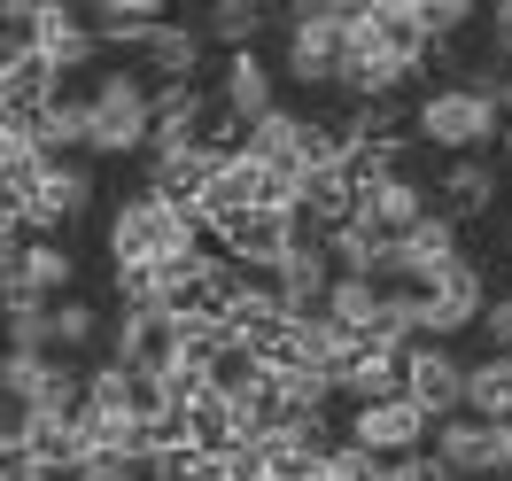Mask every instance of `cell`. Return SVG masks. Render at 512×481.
Wrapping results in <instances>:
<instances>
[{"label":"cell","instance_id":"cell-1","mask_svg":"<svg viewBox=\"0 0 512 481\" xmlns=\"http://www.w3.org/2000/svg\"><path fill=\"white\" fill-rule=\"evenodd\" d=\"M101 249H109V272H132V264L202 257L210 241H202V225H194L187 210H171V202H156V194L140 187V194H125V202L109 210V225H101Z\"/></svg>","mask_w":512,"mask_h":481},{"label":"cell","instance_id":"cell-2","mask_svg":"<svg viewBox=\"0 0 512 481\" xmlns=\"http://www.w3.org/2000/svg\"><path fill=\"white\" fill-rule=\"evenodd\" d=\"M350 16H357V0H295V8H280V32H288L280 39V78L303 86V94H326Z\"/></svg>","mask_w":512,"mask_h":481},{"label":"cell","instance_id":"cell-3","mask_svg":"<svg viewBox=\"0 0 512 481\" xmlns=\"http://www.w3.org/2000/svg\"><path fill=\"white\" fill-rule=\"evenodd\" d=\"M497 101L466 94V86H427L412 101V148H435V156H489L497 148Z\"/></svg>","mask_w":512,"mask_h":481},{"label":"cell","instance_id":"cell-4","mask_svg":"<svg viewBox=\"0 0 512 481\" xmlns=\"http://www.w3.org/2000/svg\"><path fill=\"white\" fill-rule=\"evenodd\" d=\"M86 156H148V78L140 70H101L86 94Z\"/></svg>","mask_w":512,"mask_h":481},{"label":"cell","instance_id":"cell-5","mask_svg":"<svg viewBox=\"0 0 512 481\" xmlns=\"http://www.w3.org/2000/svg\"><path fill=\"white\" fill-rule=\"evenodd\" d=\"M419 342H458V334H474L481 303H489V272L474 257H450L443 272H427L419 280Z\"/></svg>","mask_w":512,"mask_h":481},{"label":"cell","instance_id":"cell-6","mask_svg":"<svg viewBox=\"0 0 512 481\" xmlns=\"http://www.w3.org/2000/svg\"><path fill=\"white\" fill-rule=\"evenodd\" d=\"M404 404H412L427 427L466 412V357L450 342H404Z\"/></svg>","mask_w":512,"mask_h":481},{"label":"cell","instance_id":"cell-7","mask_svg":"<svg viewBox=\"0 0 512 481\" xmlns=\"http://www.w3.org/2000/svg\"><path fill=\"white\" fill-rule=\"evenodd\" d=\"M427 419L404 404V396H381V404H350L342 412V443L365 450V458H381V466H396V458H419L427 450Z\"/></svg>","mask_w":512,"mask_h":481},{"label":"cell","instance_id":"cell-8","mask_svg":"<svg viewBox=\"0 0 512 481\" xmlns=\"http://www.w3.org/2000/svg\"><path fill=\"white\" fill-rule=\"evenodd\" d=\"M427 202H435V218H450V225H481V218L505 210V171L489 156H450L443 179L427 187Z\"/></svg>","mask_w":512,"mask_h":481},{"label":"cell","instance_id":"cell-9","mask_svg":"<svg viewBox=\"0 0 512 481\" xmlns=\"http://www.w3.org/2000/svg\"><path fill=\"white\" fill-rule=\"evenodd\" d=\"M55 101H63V78L39 63L32 47H8V55H0V125L16 132V140H32V125Z\"/></svg>","mask_w":512,"mask_h":481},{"label":"cell","instance_id":"cell-10","mask_svg":"<svg viewBox=\"0 0 512 481\" xmlns=\"http://www.w3.org/2000/svg\"><path fill=\"white\" fill-rule=\"evenodd\" d=\"M86 210H94V171H86V163H47L32 202H24V233L63 241V225H78Z\"/></svg>","mask_w":512,"mask_h":481},{"label":"cell","instance_id":"cell-11","mask_svg":"<svg viewBox=\"0 0 512 481\" xmlns=\"http://www.w3.org/2000/svg\"><path fill=\"white\" fill-rule=\"evenodd\" d=\"M288 249H295V210H249V218H241V225L218 241V257L241 264L249 280H272Z\"/></svg>","mask_w":512,"mask_h":481},{"label":"cell","instance_id":"cell-12","mask_svg":"<svg viewBox=\"0 0 512 481\" xmlns=\"http://www.w3.org/2000/svg\"><path fill=\"white\" fill-rule=\"evenodd\" d=\"M32 55L55 70V78H70V70L101 63V39L86 32V16H78V8H63V0H39V16H32Z\"/></svg>","mask_w":512,"mask_h":481},{"label":"cell","instance_id":"cell-13","mask_svg":"<svg viewBox=\"0 0 512 481\" xmlns=\"http://www.w3.org/2000/svg\"><path fill=\"white\" fill-rule=\"evenodd\" d=\"M218 109L233 117V125H256L264 109H280V78H272V63L256 55V47H241V55H218Z\"/></svg>","mask_w":512,"mask_h":481},{"label":"cell","instance_id":"cell-14","mask_svg":"<svg viewBox=\"0 0 512 481\" xmlns=\"http://www.w3.org/2000/svg\"><path fill=\"white\" fill-rule=\"evenodd\" d=\"M109 357L117 365H132V373H171L179 365V326L163 319V311H117V326H109Z\"/></svg>","mask_w":512,"mask_h":481},{"label":"cell","instance_id":"cell-15","mask_svg":"<svg viewBox=\"0 0 512 481\" xmlns=\"http://www.w3.org/2000/svg\"><path fill=\"white\" fill-rule=\"evenodd\" d=\"M70 280H78V264H70L63 241L24 233V241H16V257H8V280H0V288H8V295H32V303H63Z\"/></svg>","mask_w":512,"mask_h":481},{"label":"cell","instance_id":"cell-16","mask_svg":"<svg viewBox=\"0 0 512 481\" xmlns=\"http://www.w3.org/2000/svg\"><path fill=\"white\" fill-rule=\"evenodd\" d=\"M427 210H435V202H427V187H419L412 171H396V179H381V187L357 202V225H365L381 249H396V241H404V233H412Z\"/></svg>","mask_w":512,"mask_h":481},{"label":"cell","instance_id":"cell-17","mask_svg":"<svg viewBox=\"0 0 512 481\" xmlns=\"http://www.w3.org/2000/svg\"><path fill=\"white\" fill-rule=\"evenodd\" d=\"M326 288H334V264H326V249L311 241V233H295V249L280 257V272H272V295L288 303V319H319Z\"/></svg>","mask_w":512,"mask_h":481},{"label":"cell","instance_id":"cell-18","mask_svg":"<svg viewBox=\"0 0 512 481\" xmlns=\"http://www.w3.org/2000/svg\"><path fill=\"white\" fill-rule=\"evenodd\" d=\"M140 63L156 70V86H202L210 39H202V24H171V16H163L156 32L140 39Z\"/></svg>","mask_w":512,"mask_h":481},{"label":"cell","instance_id":"cell-19","mask_svg":"<svg viewBox=\"0 0 512 481\" xmlns=\"http://www.w3.org/2000/svg\"><path fill=\"white\" fill-rule=\"evenodd\" d=\"M365 32L381 39L412 78H427V55H435V47H427V32H419V8H412V0H365Z\"/></svg>","mask_w":512,"mask_h":481},{"label":"cell","instance_id":"cell-20","mask_svg":"<svg viewBox=\"0 0 512 481\" xmlns=\"http://www.w3.org/2000/svg\"><path fill=\"white\" fill-rule=\"evenodd\" d=\"M210 171L218 163L194 156V148H148V194L171 202V210H187V218H194V194L210 187Z\"/></svg>","mask_w":512,"mask_h":481},{"label":"cell","instance_id":"cell-21","mask_svg":"<svg viewBox=\"0 0 512 481\" xmlns=\"http://www.w3.org/2000/svg\"><path fill=\"white\" fill-rule=\"evenodd\" d=\"M163 24V0H94V16H86V32L101 39V55L117 47V55H140V39Z\"/></svg>","mask_w":512,"mask_h":481},{"label":"cell","instance_id":"cell-22","mask_svg":"<svg viewBox=\"0 0 512 481\" xmlns=\"http://www.w3.org/2000/svg\"><path fill=\"white\" fill-rule=\"evenodd\" d=\"M55 365H63L55 350H0V404H8V412H32V404H47Z\"/></svg>","mask_w":512,"mask_h":481},{"label":"cell","instance_id":"cell-23","mask_svg":"<svg viewBox=\"0 0 512 481\" xmlns=\"http://www.w3.org/2000/svg\"><path fill=\"white\" fill-rule=\"evenodd\" d=\"M466 419H512V357L505 350L466 357Z\"/></svg>","mask_w":512,"mask_h":481},{"label":"cell","instance_id":"cell-24","mask_svg":"<svg viewBox=\"0 0 512 481\" xmlns=\"http://www.w3.org/2000/svg\"><path fill=\"white\" fill-rule=\"evenodd\" d=\"M264 24H272V8H264V0H218V8L202 16V39L225 47V55H241V47H256Z\"/></svg>","mask_w":512,"mask_h":481},{"label":"cell","instance_id":"cell-25","mask_svg":"<svg viewBox=\"0 0 512 481\" xmlns=\"http://www.w3.org/2000/svg\"><path fill=\"white\" fill-rule=\"evenodd\" d=\"M0 326H8V350H55V303L0 288Z\"/></svg>","mask_w":512,"mask_h":481},{"label":"cell","instance_id":"cell-26","mask_svg":"<svg viewBox=\"0 0 512 481\" xmlns=\"http://www.w3.org/2000/svg\"><path fill=\"white\" fill-rule=\"evenodd\" d=\"M101 334H109L101 303H86V295H63V303H55V357H86Z\"/></svg>","mask_w":512,"mask_h":481},{"label":"cell","instance_id":"cell-27","mask_svg":"<svg viewBox=\"0 0 512 481\" xmlns=\"http://www.w3.org/2000/svg\"><path fill=\"white\" fill-rule=\"evenodd\" d=\"M474 334L489 342V350H505V357H512V288H489V303H481V319H474Z\"/></svg>","mask_w":512,"mask_h":481},{"label":"cell","instance_id":"cell-28","mask_svg":"<svg viewBox=\"0 0 512 481\" xmlns=\"http://www.w3.org/2000/svg\"><path fill=\"white\" fill-rule=\"evenodd\" d=\"M489 47H497V55H505V70H512V0H497V8H489Z\"/></svg>","mask_w":512,"mask_h":481}]
</instances>
